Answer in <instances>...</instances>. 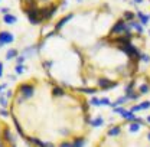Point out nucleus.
Masks as SVG:
<instances>
[{
    "label": "nucleus",
    "instance_id": "nucleus-1",
    "mask_svg": "<svg viewBox=\"0 0 150 147\" xmlns=\"http://www.w3.org/2000/svg\"><path fill=\"white\" fill-rule=\"evenodd\" d=\"M0 147H15V140L7 126L0 121Z\"/></svg>",
    "mask_w": 150,
    "mask_h": 147
},
{
    "label": "nucleus",
    "instance_id": "nucleus-2",
    "mask_svg": "<svg viewBox=\"0 0 150 147\" xmlns=\"http://www.w3.org/2000/svg\"><path fill=\"white\" fill-rule=\"evenodd\" d=\"M117 49H118V51H121V52H124L129 58L134 59V61H139V58H140V51H139V49H137V46H134L133 43H127V45H117Z\"/></svg>",
    "mask_w": 150,
    "mask_h": 147
},
{
    "label": "nucleus",
    "instance_id": "nucleus-3",
    "mask_svg": "<svg viewBox=\"0 0 150 147\" xmlns=\"http://www.w3.org/2000/svg\"><path fill=\"white\" fill-rule=\"evenodd\" d=\"M127 32H130V26H129V23L124 22L123 19H120V20H117V22L114 23V26L110 29V36L121 35V33L124 35V33H127Z\"/></svg>",
    "mask_w": 150,
    "mask_h": 147
},
{
    "label": "nucleus",
    "instance_id": "nucleus-4",
    "mask_svg": "<svg viewBox=\"0 0 150 147\" xmlns=\"http://www.w3.org/2000/svg\"><path fill=\"white\" fill-rule=\"evenodd\" d=\"M97 85H98V88H100V90H103V91H107V90L115 88V87L118 85V82H117V81H110L108 78H98V81H97Z\"/></svg>",
    "mask_w": 150,
    "mask_h": 147
},
{
    "label": "nucleus",
    "instance_id": "nucleus-5",
    "mask_svg": "<svg viewBox=\"0 0 150 147\" xmlns=\"http://www.w3.org/2000/svg\"><path fill=\"white\" fill-rule=\"evenodd\" d=\"M133 39V33L131 32H127V33H124V35H121V36H117L114 39V43H117V45H127V43H130V40Z\"/></svg>",
    "mask_w": 150,
    "mask_h": 147
},
{
    "label": "nucleus",
    "instance_id": "nucleus-6",
    "mask_svg": "<svg viewBox=\"0 0 150 147\" xmlns=\"http://www.w3.org/2000/svg\"><path fill=\"white\" fill-rule=\"evenodd\" d=\"M136 18H139V22H140V25H142V26L149 25L150 16H149V15H144L142 10H137V12H136Z\"/></svg>",
    "mask_w": 150,
    "mask_h": 147
},
{
    "label": "nucleus",
    "instance_id": "nucleus-7",
    "mask_svg": "<svg viewBox=\"0 0 150 147\" xmlns=\"http://www.w3.org/2000/svg\"><path fill=\"white\" fill-rule=\"evenodd\" d=\"M127 101H129V100H127V97H126V95H123V97H118V98H117L114 102H111V104H110V108H112V110H114V108H117V107H123V105H124Z\"/></svg>",
    "mask_w": 150,
    "mask_h": 147
},
{
    "label": "nucleus",
    "instance_id": "nucleus-8",
    "mask_svg": "<svg viewBox=\"0 0 150 147\" xmlns=\"http://www.w3.org/2000/svg\"><path fill=\"white\" fill-rule=\"evenodd\" d=\"M129 26H130V29H134L137 33H143L144 32V29H143V26L140 25V22L139 20H131V22H129Z\"/></svg>",
    "mask_w": 150,
    "mask_h": 147
},
{
    "label": "nucleus",
    "instance_id": "nucleus-9",
    "mask_svg": "<svg viewBox=\"0 0 150 147\" xmlns=\"http://www.w3.org/2000/svg\"><path fill=\"white\" fill-rule=\"evenodd\" d=\"M120 134H121V126H112L107 131V136H110V137H117Z\"/></svg>",
    "mask_w": 150,
    "mask_h": 147
},
{
    "label": "nucleus",
    "instance_id": "nucleus-10",
    "mask_svg": "<svg viewBox=\"0 0 150 147\" xmlns=\"http://www.w3.org/2000/svg\"><path fill=\"white\" fill-rule=\"evenodd\" d=\"M85 146V139L82 136H76L72 139V147H84Z\"/></svg>",
    "mask_w": 150,
    "mask_h": 147
},
{
    "label": "nucleus",
    "instance_id": "nucleus-11",
    "mask_svg": "<svg viewBox=\"0 0 150 147\" xmlns=\"http://www.w3.org/2000/svg\"><path fill=\"white\" fill-rule=\"evenodd\" d=\"M91 127H94V129H98V127H101L103 124H104V118L101 117V115H97L94 120H91Z\"/></svg>",
    "mask_w": 150,
    "mask_h": 147
},
{
    "label": "nucleus",
    "instance_id": "nucleus-12",
    "mask_svg": "<svg viewBox=\"0 0 150 147\" xmlns=\"http://www.w3.org/2000/svg\"><path fill=\"white\" fill-rule=\"evenodd\" d=\"M121 117H123L124 120L130 121V123H134V121H137V118H139V117H137L136 114H133L130 110H127L126 112H124V114H123V115H121Z\"/></svg>",
    "mask_w": 150,
    "mask_h": 147
},
{
    "label": "nucleus",
    "instance_id": "nucleus-13",
    "mask_svg": "<svg viewBox=\"0 0 150 147\" xmlns=\"http://www.w3.org/2000/svg\"><path fill=\"white\" fill-rule=\"evenodd\" d=\"M72 18H74V13H69L68 16H65L64 19H61V20L58 22V25H56V30H61V29H62V28L65 26V23H67L68 20H71Z\"/></svg>",
    "mask_w": 150,
    "mask_h": 147
},
{
    "label": "nucleus",
    "instance_id": "nucleus-14",
    "mask_svg": "<svg viewBox=\"0 0 150 147\" xmlns=\"http://www.w3.org/2000/svg\"><path fill=\"white\" fill-rule=\"evenodd\" d=\"M136 81H130L127 85H126V88H124V95H129V94H131V92L134 91V88H136Z\"/></svg>",
    "mask_w": 150,
    "mask_h": 147
},
{
    "label": "nucleus",
    "instance_id": "nucleus-15",
    "mask_svg": "<svg viewBox=\"0 0 150 147\" xmlns=\"http://www.w3.org/2000/svg\"><path fill=\"white\" fill-rule=\"evenodd\" d=\"M134 19H136V13L134 12H130V10H126L124 12V15H123V20L124 22H131Z\"/></svg>",
    "mask_w": 150,
    "mask_h": 147
},
{
    "label": "nucleus",
    "instance_id": "nucleus-16",
    "mask_svg": "<svg viewBox=\"0 0 150 147\" xmlns=\"http://www.w3.org/2000/svg\"><path fill=\"white\" fill-rule=\"evenodd\" d=\"M150 91V85L146 82V84H142L140 87H139V94L140 95H144V94H149Z\"/></svg>",
    "mask_w": 150,
    "mask_h": 147
},
{
    "label": "nucleus",
    "instance_id": "nucleus-17",
    "mask_svg": "<svg viewBox=\"0 0 150 147\" xmlns=\"http://www.w3.org/2000/svg\"><path fill=\"white\" fill-rule=\"evenodd\" d=\"M76 91L79 92H84V94H91V95H94V94H97V90L95 88H90V87H84V88H76Z\"/></svg>",
    "mask_w": 150,
    "mask_h": 147
},
{
    "label": "nucleus",
    "instance_id": "nucleus-18",
    "mask_svg": "<svg viewBox=\"0 0 150 147\" xmlns=\"http://www.w3.org/2000/svg\"><path fill=\"white\" fill-rule=\"evenodd\" d=\"M140 129H142V124H139V123H130V126H129L130 133H137V131H140Z\"/></svg>",
    "mask_w": 150,
    "mask_h": 147
},
{
    "label": "nucleus",
    "instance_id": "nucleus-19",
    "mask_svg": "<svg viewBox=\"0 0 150 147\" xmlns=\"http://www.w3.org/2000/svg\"><path fill=\"white\" fill-rule=\"evenodd\" d=\"M126 97H127V100H129V101H137V100H139V98H140L142 95H140L139 92H134V91H133L131 94L126 95Z\"/></svg>",
    "mask_w": 150,
    "mask_h": 147
},
{
    "label": "nucleus",
    "instance_id": "nucleus-20",
    "mask_svg": "<svg viewBox=\"0 0 150 147\" xmlns=\"http://www.w3.org/2000/svg\"><path fill=\"white\" fill-rule=\"evenodd\" d=\"M90 104L94 105V107H101V98H98V97H93V98H91V101H90Z\"/></svg>",
    "mask_w": 150,
    "mask_h": 147
},
{
    "label": "nucleus",
    "instance_id": "nucleus-21",
    "mask_svg": "<svg viewBox=\"0 0 150 147\" xmlns=\"http://www.w3.org/2000/svg\"><path fill=\"white\" fill-rule=\"evenodd\" d=\"M143 64H149L150 62V56L147 55V54H140V58H139Z\"/></svg>",
    "mask_w": 150,
    "mask_h": 147
},
{
    "label": "nucleus",
    "instance_id": "nucleus-22",
    "mask_svg": "<svg viewBox=\"0 0 150 147\" xmlns=\"http://www.w3.org/2000/svg\"><path fill=\"white\" fill-rule=\"evenodd\" d=\"M139 105H140V110L142 111L143 110H149L150 108V101H143V102H140Z\"/></svg>",
    "mask_w": 150,
    "mask_h": 147
},
{
    "label": "nucleus",
    "instance_id": "nucleus-23",
    "mask_svg": "<svg viewBox=\"0 0 150 147\" xmlns=\"http://www.w3.org/2000/svg\"><path fill=\"white\" fill-rule=\"evenodd\" d=\"M126 108H124V107H117V108H114V110H112V112H115V114H120V115H123V114H124V112H126Z\"/></svg>",
    "mask_w": 150,
    "mask_h": 147
},
{
    "label": "nucleus",
    "instance_id": "nucleus-24",
    "mask_svg": "<svg viewBox=\"0 0 150 147\" xmlns=\"http://www.w3.org/2000/svg\"><path fill=\"white\" fill-rule=\"evenodd\" d=\"M110 104H111V101L107 98V97H104V98H101V105H105V107H110Z\"/></svg>",
    "mask_w": 150,
    "mask_h": 147
},
{
    "label": "nucleus",
    "instance_id": "nucleus-25",
    "mask_svg": "<svg viewBox=\"0 0 150 147\" xmlns=\"http://www.w3.org/2000/svg\"><path fill=\"white\" fill-rule=\"evenodd\" d=\"M4 20H6L7 23H10V25H12V23H15V22H16V18H15V16H10V15H7V16L4 18Z\"/></svg>",
    "mask_w": 150,
    "mask_h": 147
},
{
    "label": "nucleus",
    "instance_id": "nucleus-26",
    "mask_svg": "<svg viewBox=\"0 0 150 147\" xmlns=\"http://www.w3.org/2000/svg\"><path fill=\"white\" fill-rule=\"evenodd\" d=\"M130 111L133 114H136V112H139V111H142V110H140V105H139V104H134V105L130 108Z\"/></svg>",
    "mask_w": 150,
    "mask_h": 147
},
{
    "label": "nucleus",
    "instance_id": "nucleus-27",
    "mask_svg": "<svg viewBox=\"0 0 150 147\" xmlns=\"http://www.w3.org/2000/svg\"><path fill=\"white\" fill-rule=\"evenodd\" d=\"M16 55V51L15 49H12V51H9V54H7V59H10V58H13V56Z\"/></svg>",
    "mask_w": 150,
    "mask_h": 147
},
{
    "label": "nucleus",
    "instance_id": "nucleus-28",
    "mask_svg": "<svg viewBox=\"0 0 150 147\" xmlns=\"http://www.w3.org/2000/svg\"><path fill=\"white\" fill-rule=\"evenodd\" d=\"M16 72H18V74L23 72V66H20V65H19V66H16Z\"/></svg>",
    "mask_w": 150,
    "mask_h": 147
},
{
    "label": "nucleus",
    "instance_id": "nucleus-29",
    "mask_svg": "<svg viewBox=\"0 0 150 147\" xmlns=\"http://www.w3.org/2000/svg\"><path fill=\"white\" fill-rule=\"evenodd\" d=\"M131 1H133L134 4H142V3H143L144 0H131Z\"/></svg>",
    "mask_w": 150,
    "mask_h": 147
},
{
    "label": "nucleus",
    "instance_id": "nucleus-30",
    "mask_svg": "<svg viewBox=\"0 0 150 147\" xmlns=\"http://www.w3.org/2000/svg\"><path fill=\"white\" fill-rule=\"evenodd\" d=\"M23 61H25V58H23V56H20V58H19V59H18V62H19V64H22Z\"/></svg>",
    "mask_w": 150,
    "mask_h": 147
},
{
    "label": "nucleus",
    "instance_id": "nucleus-31",
    "mask_svg": "<svg viewBox=\"0 0 150 147\" xmlns=\"http://www.w3.org/2000/svg\"><path fill=\"white\" fill-rule=\"evenodd\" d=\"M146 123H149V124H150V115H147V117H146Z\"/></svg>",
    "mask_w": 150,
    "mask_h": 147
},
{
    "label": "nucleus",
    "instance_id": "nucleus-32",
    "mask_svg": "<svg viewBox=\"0 0 150 147\" xmlns=\"http://www.w3.org/2000/svg\"><path fill=\"white\" fill-rule=\"evenodd\" d=\"M147 140H149V141H150V131H149V133H147Z\"/></svg>",
    "mask_w": 150,
    "mask_h": 147
},
{
    "label": "nucleus",
    "instance_id": "nucleus-33",
    "mask_svg": "<svg viewBox=\"0 0 150 147\" xmlns=\"http://www.w3.org/2000/svg\"><path fill=\"white\" fill-rule=\"evenodd\" d=\"M78 1H82V0H78Z\"/></svg>",
    "mask_w": 150,
    "mask_h": 147
}]
</instances>
